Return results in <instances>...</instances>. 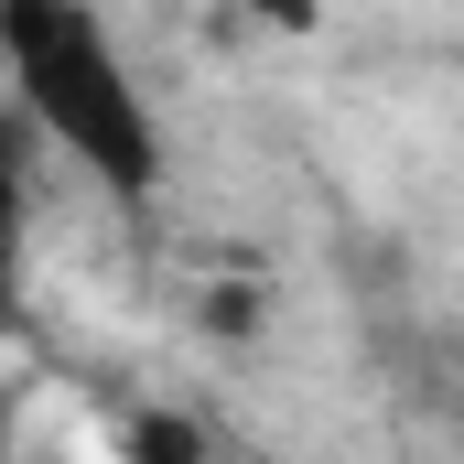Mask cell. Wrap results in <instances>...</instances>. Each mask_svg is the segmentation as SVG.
Wrapping results in <instances>:
<instances>
[{"mask_svg": "<svg viewBox=\"0 0 464 464\" xmlns=\"http://www.w3.org/2000/svg\"><path fill=\"white\" fill-rule=\"evenodd\" d=\"M119 464H217V443H206V421H184V411H140V421L119 432Z\"/></svg>", "mask_w": 464, "mask_h": 464, "instance_id": "cell-2", "label": "cell"}, {"mask_svg": "<svg viewBox=\"0 0 464 464\" xmlns=\"http://www.w3.org/2000/svg\"><path fill=\"white\" fill-rule=\"evenodd\" d=\"M248 22H270V33H314L324 0H248Z\"/></svg>", "mask_w": 464, "mask_h": 464, "instance_id": "cell-4", "label": "cell"}, {"mask_svg": "<svg viewBox=\"0 0 464 464\" xmlns=\"http://www.w3.org/2000/svg\"><path fill=\"white\" fill-rule=\"evenodd\" d=\"M0 454H11V400H0Z\"/></svg>", "mask_w": 464, "mask_h": 464, "instance_id": "cell-5", "label": "cell"}, {"mask_svg": "<svg viewBox=\"0 0 464 464\" xmlns=\"http://www.w3.org/2000/svg\"><path fill=\"white\" fill-rule=\"evenodd\" d=\"M0 76H11L22 119L109 206H151L173 184V140L151 119V87L98 0H0Z\"/></svg>", "mask_w": 464, "mask_h": 464, "instance_id": "cell-1", "label": "cell"}, {"mask_svg": "<svg viewBox=\"0 0 464 464\" xmlns=\"http://www.w3.org/2000/svg\"><path fill=\"white\" fill-rule=\"evenodd\" d=\"M11 292H22V173L0 151V314H11Z\"/></svg>", "mask_w": 464, "mask_h": 464, "instance_id": "cell-3", "label": "cell"}]
</instances>
